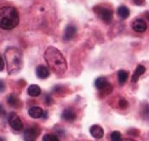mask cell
<instances>
[{
    "instance_id": "f1b7e54d",
    "label": "cell",
    "mask_w": 149,
    "mask_h": 141,
    "mask_svg": "<svg viewBox=\"0 0 149 141\" xmlns=\"http://www.w3.org/2000/svg\"><path fill=\"white\" fill-rule=\"evenodd\" d=\"M123 141V140H122ZM124 141H135V140H124Z\"/></svg>"
},
{
    "instance_id": "7c38bea8",
    "label": "cell",
    "mask_w": 149,
    "mask_h": 141,
    "mask_svg": "<svg viewBox=\"0 0 149 141\" xmlns=\"http://www.w3.org/2000/svg\"><path fill=\"white\" fill-rule=\"evenodd\" d=\"M44 114V111L42 108L38 107V106H33L32 108H30L28 110V115L32 118H40L43 117Z\"/></svg>"
},
{
    "instance_id": "44dd1931",
    "label": "cell",
    "mask_w": 149,
    "mask_h": 141,
    "mask_svg": "<svg viewBox=\"0 0 149 141\" xmlns=\"http://www.w3.org/2000/svg\"><path fill=\"white\" fill-rule=\"evenodd\" d=\"M118 105H119V107H120V108H122V109H125L127 106H128V102H127L126 100H125V99H121V100H119Z\"/></svg>"
},
{
    "instance_id": "484cf974",
    "label": "cell",
    "mask_w": 149,
    "mask_h": 141,
    "mask_svg": "<svg viewBox=\"0 0 149 141\" xmlns=\"http://www.w3.org/2000/svg\"><path fill=\"white\" fill-rule=\"evenodd\" d=\"M5 114V111H4V109L3 108V106L0 105V117L1 116H3Z\"/></svg>"
},
{
    "instance_id": "d6986e66",
    "label": "cell",
    "mask_w": 149,
    "mask_h": 141,
    "mask_svg": "<svg viewBox=\"0 0 149 141\" xmlns=\"http://www.w3.org/2000/svg\"><path fill=\"white\" fill-rule=\"evenodd\" d=\"M110 139L112 141H122V135L119 131H113L110 135Z\"/></svg>"
},
{
    "instance_id": "7402d4cb",
    "label": "cell",
    "mask_w": 149,
    "mask_h": 141,
    "mask_svg": "<svg viewBox=\"0 0 149 141\" xmlns=\"http://www.w3.org/2000/svg\"><path fill=\"white\" fill-rule=\"evenodd\" d=\"M45 103L48 106H50V105L52 104V102H53V100H52V98L50 97V95L47 94L45 97Z\"/></svg>"
},
{
    "instance_id": "ba28073f",
    "label": "cell",
    "mask_w": 149,
    "mask_h": 141,
    "mask_svg": "<svg viewBox=\"0 0 149 141\" xmlns=\"http://www.w3.org/2000/svg\"><path fill=\"white\" fill-rule=\"evenodd\" d=\"M147 28V23L142 19H136L132 23V29L136 32H144Z\"/></svg>"
},
{
    "instance_id": "ac0fdd59",
    "label": "cell",
    "mask_w": 149,
    "mask_h": 141,
    "mask_svg": "<svg viewBox=\"0 0 149 141\" xmlns=\"http://www.w3.org/2000/svg\"><path fill=\"white\" fill-rule=\"evenodd\" d=\"M128 77H129V74L128 72L124 70H120L118 72V82L120 85H123L125 84V82L128 79Z\"/></svg>"
},
{
    "instance_id": "d4e9b609",
    "label": "cell",
    "mask_w": 149,
    "mask_h": 141,
    "mask_svg": "<svg viewBox=\"0 0 149 141\" xmlns=\"http://www.w3.org/2000/svg\"><path fill=\"white\" fill-rule=\"evenodd\" d=\"M3 68H4V62H3V58L0 56V71L3 70Z\"/></svg>"
},
{
    "instance_id": "e0dca14e",
    "label": "cell",
    "mask_w": 149,
    "mask_h": 141,
    "mask_svg": "<svg viewBox=\"0 0 149 141\" xmlns=\"http://www.w3.org/2000/svg\"><path fill=\"white\" fill-rule=\"evenodd\" d=\"M118 15L123 19V20H125L127 19L129 16H130V10L127 8L126 6L123 5V6H120L118 7Z\"/></svg>"
},
{
    "instance_id": "5b68a950",
    "label": "cell",
    "mask_w": 149,
    "mask_h": 141,
    "mask_svg": "<svg viewBox=\"0 0 149 141\" xmlns=\"http://www.w3.org/2000/svg\"><path fill=\"white\" fill-rule=\"evenodd\" d=\"M96 12L105 23L109 24L113 21V12L112 10L107 9V8H100Z\"/></svg>"
},
{
    "instance_id": "2e32d148",
    "label": "cell",
    "mask_w": 149,
    "mask_h": 141,
    "mask_svg": "<svg viewBox=\"0 0 149 141\" xmlns=\"http://www.w3.org/2000/svg\"><path fill=\"white\" fill-rule=\"evenodd\" d=\"M7 102H8V104L10 105L12 107H15V108H18V107H20L21 106V100L16 97V96H15V95H10L9 97H8V99H7Z\"/></svg>"
},
{
    "instance_id": "30bf717a",
    "label": "cell",
    "mask_w": 149,
    "mask_h": 141,
    "mask_svg": "<svg viewBox=\"0 0 149 141\" xmlns=\"http://www.w3.org/2000/svg\"><path fill=\"white\" fill-rule=\"evenodd\" d=\"M36 75L40 79H46L49 77L50 73H49V69L46 66L40 65L36 68Z\"/></svg>"
},
{
    "instance_id": "52a82bcc",
    "label": "cell",
    "mask_w": 149,
    "mask_h": 141,
    "mask_svg": "<svg viewBox=\"0 0 149 141\" xmlns=\"http://www.w3.org/2000/svg\"><path fill=\"white\" fill-rule=\"evenodd\" d=\"M39 132L37 128H29L24 132V141H36L37 137L38 136Z\"/></svg>"
},
{
    "instance_id": "4fadbf2b",
    "label": "cell",
    "mask_w": 149,
    "mask_h": 141,
    "mask_svg": "<svg viewBox=\"0 0 149 141\" xmlns=\"http://www.w3.org/2000/svg\"><path fill=\"white\" fill-rule=\"evenodd\" d=\"M61 118L65 121H68V122H72L76 118V113L74 112L73 110H72L70 108L66 109L61 114Z\"/></svg>"
},
{
    "instance_id": "8992f818",
    "label": "cell",
    "mask_w": 149,
    "mask_h": 141,
    "mask_svg": "<svg viewBox=\"0 0 149 141\" xmlns=\"http://www.w3.org/2000/svg\"><path fill=\"white\" fill-rule=\"evenodd\" d=\"M8 120H9V123H10V127L15 131H21V130H22V122L21 118H19L15 113L10 114V117L8 118Z\"/></svg>"
},
{
    "instance_id": "9c48e42d",
    "label": "cell",
    "mask_w": 149,
    "mask_h": 141,
    "mask_svg": "<svg viewBox=\"0 0 149 141\" xmlns=\"http://www.w3.org/2000/svg\"><path fill=\"white\" fill-rule=\"evenodd\" d=\"M76 32H77V28L74 25H72V24L68 25L65 29V32H64V39L66 41L71 40L75 36Z\"/></svg>"
},
{
    "instance_id": "4316f807",
    "label": "cell",
    "mask_w": 149,
    "mask_h": 141,
    "mask_svg": "<svg viewBox=\"0 0 149 141\" xmlns=\"http://www.w3.org/2000/svg\"><path fill=\"white\" fill-rule=\"evenodd\" d=\"M0 141H5V140H4L3 138H1V137H0Z\"/></svg>"
},
{
    "instance_id": "ffe728a7",
    "label": "cell",
    "mask_w": 149,
    "mask_h": 141,
    "mask_svg": "<svg viewBox=\"0 0 149 141\" xmlns=\"http://www.w3.org/2000/svg\"><path fill=\"white\" fill-rule=\"evenodd\" d=\"M43 141H59V139L53 134H45L43 138Z\"/></svg>"
},
{
    "instance_id": "8fae6325",
    "label": "cell",
    "mask_w": 149,
    "mask_h": 141,
    "mask_svg": "<svg viewBox=\"0 0 149 141\" xmlns=\"http://www.w3.org/2000/svg\"><path fill=\"white\" fill-rule=\"evenodd\" d=\"M90 133L92 137L95 139H102L104 135L103 129L99 125H93L90 129Z\"/></svg>"
},
{
    "instance_id": "cb8c5ba5",
    "label": "cell",
    "mask_w": 149,
    "mask_h": 141,
    "mask_svg": "<svg viewBox=\"0 0 149 141\" xmlns=\"http://www.w3.org/2000/svg\"><path fill=\"white\" fill-rule=\"evenodd\" d=\"M134 3L136 4V5H143L144 3H145V0H133Z\"/></svg>"
},
{
    "instance_id": "6da1fadb",
    "label": "cell",
    "mask_w": 149,
    "mask_h": 141,
    "mask_svg": "<svg viewBox=\"0 0 149 141\" xmlns=\"http://www.w3.org/2000/svg\"><path fill=\"white\" fill-rule=\"evenodd\" d=\"M44 56L48 66L55 74L61 76L66 72L68 69L67 60L58 48L53 46L48 47Z\"/></svg>"
},
{
    "instance_id": "83f0119b",
    "label": "cell",
    "mask_w": 149,
    "mask_h": 141,
    "mask_svg": "<svg viewBox=\"0 0 149 141\" xmlns=\"http://www.w3.org/2000/svg\"><path fill=\"white\" fill-rule=\"evenodd\" d=\"M147 17H148V19L149 20V13H148V14H147Z\"/></svg>"
},
{
    "instance_id": "277c9868",
    "label": "cell",
    "mask_w": 149,
    "mask_h": 141,
    "mask_svg": "<svg viewBox=\"0 0 149 141\" xmlns=\"http://www.w3.org/2000/svg\"><path fill=\"white\" fill-rule=\"evenodd\" d=\"M95 86L98 90L103 91L106 94H109L113 90L111 83L107 80V78H105L103 77H98L95 81Z\"/></svg>"
},
{
    "instance_id": "3957f363",
    "label": "cell",
    "mask_w": 149,
    "mask_h": 141,
    "mask_svg": "<svg viewBox=\"0 0 149 141\" xmlns=\"http://www.w3.org/2000/svg\"><path fill=\"white\" fill-rule=\"evenodd\" d=\"M19 21V14L15 8L9 6L0 8V28L11 30L18 26Z\"/></svg>"
},
{
    "instance_id": "603a6c76",
    "label": "cell",
    "mask_w": 149,
    "mask_h": 141,
    "mask_svg": "<svg viewBox=\"0 0 149 141\" xmlns=\"http://www.w3.org/2000/svg\"><path fill=\"white\" fill-rule=\"evenodd\" d=\"M4 90H5V83L2 80H0V93L3 92Z\"/></svg>"
},
{
    "instance_id": "5bb4252c",
    "label": "cell",
    "mask_w": 149,
    "mask_h": 141,
    "mask_svg": "<svg viewBox=\"0 0 149 141\" xmlns=\"http://www.w3.org/2000/svg\"><path fill=\"white\" fill-rule=\"evenodd\" d=\"M145 70H146V68H145V66H142V65H139L137 67H136V70H135L134 74L132 75V78H131V81H132V82H137L138 79H139V77H140L142 74H144Z\"/></svg>"
},
{
    "instance_id": "7a4b0ae2",
    "label": "cell",
    "mask_w": 149,
    "mask_h": 141,
    "mask_svg": "<svg viewBox=\"0 0 149 141\" xmlns=\"http://www.w3.org/2000/svg\"><path fill=\"white\" fill-rule=\"evenodd\" d=\"M8 72L10 75L18 73L22 68V54L15 47L8 48L4 54Z\"/></svg>"
},
{
    "instance_id": "9a60e30c",
    "label": "cell",
    "mask_w": 149,
    "mask_h": 141,
    "mask_svg": "<svg viewBox=\"0 0 149 141\" xmlns=\"http://www.w3.org/2000/svg\"><path fill=\"white\" fill-rule=\"evenodd\" d=\"M27 93L32 97H38L41 94V88L36 84H32L28 87Z\"/></svg>"
}]
</instances>
